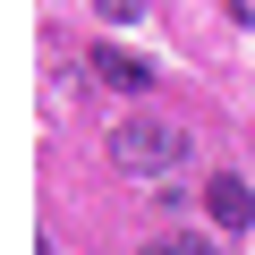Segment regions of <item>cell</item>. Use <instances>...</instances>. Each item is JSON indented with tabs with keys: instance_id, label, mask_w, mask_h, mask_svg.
<instances>
[{
	"instance_id": "cell-1",
	"label": "cell",
	"mask_w": 255,
	"mask_h": 255,
	"mask_svg": "<svg viewBox=\"0 0 255 255\" xmlns=\"http://www.w3.org/2000/svg\"><path fill=\"white\" fill-rule=\"evenodd\" d=\"M179 153H187V136H179L170 119H128V128H111V162L136 170V179H162Z\"/></svg>"
},
{
	"instance_id": "cell-2",
	"label": "cell",
	"mask_w": 255,
	"mask_h": 255,
	"mask_svg": "<svg viewBox=\"0 0 255 255\" xmlns=\"http://www.w3.org/2000/svg\"><path fill=\"white\" fill-rule=\"evenodd\" d=\"M204 213L221 221V230H255V196H247V179H204Z\"/></svg>"
},
{
	"instance_id": "cell-3",
	"label": "cell",
	"mask_w": 255,
	"mask_h": 255,
	"mask_svg": "<svg viewBox=\"0 0 255 255\" xmlns=\"http://www.w3.org/2000/svg\"><path fill=\"white\" fill-rule=\"evenodd\" d=\"M85 68H94L102 85H119V94H145V85H153V68H145V60H128V51H111V43H94V51H85Z\"/></svg>"
},
{
	"instance_id": "cell-4",
	"label": "cell",
	"mask_w": 255,
	"mask_h": 255,
	"mask_svg": "<svg viewBox=\"0 0 255 255\" xmlns=\"http://www.w3.org/2000/svg\"><path fill=\"white\" fill-rule=\"evenodd\" d=\"M136 255H204V238H153V247H136Z\"/></svg>"
},
{
	"instance_id": "cell-5",
	"label": "cell",
	"mask_w": 255,
	"mask_h": 255,
	"mask_svg": "<svg viewBox=\"0 0 255 255\" xmlns=\"http://www.w3.org/2000/svg\"><path fill=\"white\" fill-rule=\"evenodd\" d=\"M94 17H145V0H94Z\"/></svg>"
}]
</instances>
